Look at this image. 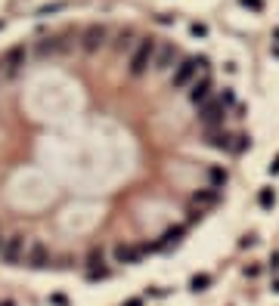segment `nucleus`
<instances>
[{
    "mask_svg": "<svg viewBox=\"0 0 279 306\" xmlns=\"http://www.w3.org/2000/svg\"><path fill=\"white\" fill-rule=\"evenodd\" d=\"M208 68V59H202V56H189V59H183L180 65H174V71H171V87L174 90H183V87H189L192 81H196V74L199 71H205Z\"/></svg>",
    "mask_w": 279,
    "mask_h": 306,
    "instance_id": "1",
    "label": "nucleus"
},
{
    "mask_svg": "<svg viewBox=\"0 0 279 306\" xmlns=\"http://www.w3.org/2000/svg\"><path fill=\"white\" fill-rule=\"evenodd\" d=\"M155 40H140L137 50L130 53V78H143L152 68V56H155Z\"/></svg>",
    "mask_w": 279,
    "mask_h": 306,
    "instance_id": "2",
    "label": "nucleus"
},
{
    "mask_svg": "<svg viewBox=\"0 0 279 306\" xmlns=\"http://www.w3.org/2000/svg\"><path fill=\"white\" fill-rule=\"evenodd\" d=\"M211 87H214V84H211V71L205 68V71H199L196 81L189 84V102H192V105H205V102L214 96Z\"/></svg>",
    "mask_w": 279,
    "mask_h": 306,
    "instance_id": "3",
    "label": "nucleus"
},
{
    "mask_svg": "<svg viewBox=\"0 0 279 306\" xmlns=\"http://www.w3.org/2000/svg\"><path fill=\"white\" fill-rule=\"evenodd\" d=\"M177 47L174 44H158L155 47V56H152V68H158V71H171L174 62H177Z\"/></svg>",
    "mask_w": 279,
    "mask_h": 306,
    "instance_id": "4",
    "label": "nucleus"
},
{
    "mask_svg": "<svg viewBox=\"0 0 279 306\" xmlns=\"http://www.w3.org/2000/svg\"><path fill=\"white\" fill-rule=\"evenodd\" d=\"M0 257H3L6 263H19L25 257V238H19V235L3 238V244H0Z\"/></svg>",
    "mask_w": 279,
    "mask_h": 306,
    "instance_id": "5",
    "label": "nucleus"
},
{
    "mask_svg": "<svg viewBox=\"0 0 279 306\" xmlns=\"http://www.w3.org/2000/svg\"><path fill=\"white\" fill-rule=\"evenodd\" d=\"M22 263H28L31 269H47L50 263H53V257H50L47 248H40V244H28V248H25Z\"/></svg>",
    "mask_w": 279,
    "mask_h": 306,
    "instance_id": "6",
    "label": "nucleus"
},
{
    "mask_svg": "<svg viewBox=\"0 0 279 306\" xmlns=\"http://www.w3.org/2000/svg\"><path fill=\"white\" fill-rule=\"evenodd\" d=\"M146 251H149L146 244H143V248H137V244H118L115 254H112V263H137Z\"/></svg>",
    "mask_w": 279,
    "mask_h": 306,
    "instance_id": "7",
    "label": "nucleus"
},
{
    "mask_svg": "<svg viewBox=\"0 0 279 306\" xmlns=\"http://www.w3.org/2000/svg\"><path fill=\"white\" fill-rule=\"evenodd\" d=\"M25 56H28V50H25V44L13 47L10 53L3 56V65H6V71H10V74H16V71H19V68L25 65Z\"/></svg>",
    "mask_w": 279,
    "mask_h": 306,
    "instance_id": "8",
    "label": "nucleus"
},
{
    "mask_svg": "<svg viewBox=\"0 0 279 306\" xmlns=\"http://www.w3.org/2000/svg\"><path fill=\"white\" fill-rule=\"evenodd\" d=\"M217 195H221V189H211V186H205V189H199L196 195H192V204H196V210H199V214L217 201Z\"/></svg>",
    "mask_w": 279,
    "mask_h": 306,
    "instance_id": "9",
    "label": "nucleus"
},
{
    "mask_svg": "<svg viewBox=\"0 0 279 306\" xmlns=\"http://www.w3.org/2000/svg\"><path fill=\"white\" fill-rule=\"evenodd\" d=\"M103 37H106V28H99V25H90L87 31H84V50L93 53V50L103 47Z\"/></svg>",
    "mask_w": 279,
    "mask_h": 306,
    "instance_id": "10",
    "label": "nucleus"
},
{
    "mask_svg": "<svg viewBox=\"0 0 279 306\" xmlns=\"http://www.w3.org/2000/svg\"><path fill=\"white\" fill-rule=\"evenodd\" d=\"M223 183H226V170L221 164H214L208 170V186H211V189H223Z\"/></svg>",
    "mask_w": 279,
    "mask_h": 306,
    "instance_id": "11",
    "label": "nucleus"
},
{
    "mask_svg": "<svg viewBox=\"0 0 279 306\" xmlns=\"http://www.w3.org/2000/svg\"><path fill=\"white\" fill-rule=\"evenodd\" d=\"M189 31L196 34V37H205V34H208V28H205V25H199V22H192V25H189Z\"/></svg>",
    "mask_w": 279,
    "mask_h": 306,
    "instance_id": "12",
    "label": "nucleus"
},
{
    "mask_svg": "<svg viewBox=\"0 0 279 306\" xmlns=\"http://www.w3.org/2000/svg\"><path fill=\"white\" fill-rule=\"evenodd\" d=\"M273 201H276V198H273V192H270V189H264V192H260V204H264V207H270Z\"/></svg>",
    "mask_w": 279,
    "mask_h": 306,
    "instance_id": "13",
    "label": "nucleus"
},
{
    "mask_svg": "<svg viewBox=\"0 0 279 306\" xmlns=\"http://www.w3.org/2000/svg\"><path fill=\"white\" fill-rule=\"evenodd\" d=\"M242 6H248V10H260V6H264V3H260V0H242Z\"/></svg>",
    "mask_w": 279,
    "mask_h": 306,
    "instance_id": "14",
    "label": "nucleus"
},
{
    "mask_svg": "<svg viewBox=\"0 0 279 306\" xmlns=\"http://www.w3.org/2000/svg\"><path fill=\"white\" fill-rule=\"evenodd\" d=\"M208 282H211V278H208V275H199V278H192V285H196V288H205Z\"/></svg>",
    "mask_w": 279,
    "mask_h": 306,
    "instance_id": "15",
    "label": "nucleus"
},
{
    "mask_svg": "<svg viewBox=\"0 0 279 306\" xmlns=\"http://www.w3.org/2000/svg\"><path fill=\"white\" fill-rule=\"evenodd\" d=\"M270 173H279V158H276V164H270Z\"/></svg>",
    "mask_w": 279,
    "mask_h": 306,
    "instance_id": "16",
    "label": "nucleus"
},
{
    "mask_svg": "<svg viewBox=\"0 0 279 306\" xmlns=\"http://www.w3.org/2000/svg\"><path fill=\"white\" fill-rule=\"evenodd\" d=\"M276 40H279V28H276Z\"/></svg>",
    "mask_w": 279,
    "mask_h": 306,
    "instance_id": "17",
    "label": "nucleus"
}]
</instances>
